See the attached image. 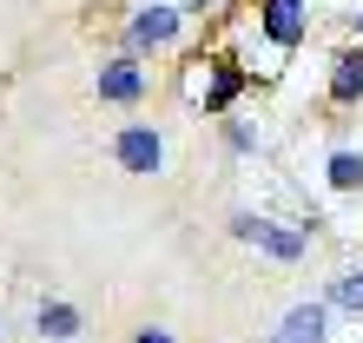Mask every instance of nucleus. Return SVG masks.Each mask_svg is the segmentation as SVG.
I'll return each instance as SVG.
<instances>
[{
    "mask_svg": "<svg viewBox=\"0 0 363 343\" xmlns=\"http://www.w3.org/2000/svg\"><path fill=\"white\" fill-rule=\"evenodd\" d=\"M245 67L231 53H191L185 60V73H179V93H185V106H199V113H218V119H231V106H238V93H245Z\"/></svg>",
    "mask_w": 363,
    "mask_h": 343,
    "instance_id": "obj_1",
    "label": "nucleus"
},
{
    "mask_svg": "<svg viewBox=\"0 0 363 343\" xmlns=\"http://www.w3.org/2000/svg\"><path fill=\"white\" fill-rule=\"evenodd\" d=\"M133 343H179V337H172V330H159V324H145V330H139Z\"/></svg>",
    "mask_w": 363,
    "mask_h": 343,
    "instance_id": "obj_13",
    "label": "nucleus"
},
{
    "mask_svg": "<svg viewBox=\"0 0 363 343\" xmlns=\"http://www.w3.org/2000/svg\"><path fill=\"white\" fill-rule=\"evenodd\" d=\"M324 304H330V310H350V317H363V264H350V271H337V277H330Z\"/></svg>",
    "mask_w": 363,
    "mask_h": 343,
    "instance_id": "obj_10",
    "label": "nucleus"
},
{
    "mask_svg": "<svg viewBox=\"0 0 363 343\" xmlns=\"http://www.w3.org/2000/svg\"><path fill=\"white\" fill-rule=\"evenodd\" d=\"M113 159L125 172H159L165 165V139L152 133V125H125V133L113 139Z\"/></svg>",
    "mask_w": 363,
    "mask_h": 343,
    "instance_id": "obj_6",
    "label": "nucleus"
},
{
    "mask_svg": "<svg viewBox=\"0 0 363 343\" xmlns=\"http://www.w3.org/2000/svg\"><path fill=\"white\" fill-rule=\"evenodd\" d=\"M185 27V7H139L125 20V60H145V53H165Z\"/></svg>",
    "mask_w": 363,
    "mask_h": 343,
    "instance_id": "obj_4",
    "label": "nucleus"
},
{
    "mask_svg": "<svg viewBox=\"0 0 363 343\" xmlns=\"http://www.w3.org/2000/svg\"><path fill=\"white\" fill-rule=\"evenodd\" d=\"M231 238L238 244H251V251H264L271 264H304L311 257V238L297 225H277V218H264V211H231Z\"/></svg>",
    "mask_w": 363,
    "mask_h": 343,
    "instance_id": "obj_2",
    "label": "nucleus"
},
{
    "mask_svg": "<svg viewBox=\"0 0 363 343\" xmlns=\"http://www.w3.org/2000/svg\"><path fill=\"white\" fill-rule=\"evenodd\" d=\"M324 179H330V191H363V152L357 145H337L330 165H324Z\"/></svg>",
    "mask_w": 363,
    "mask_h": 343,
    "instance_id": "obj_11",
    "label": "nucleus"
},
{
    "mask_svg": "<svg viewBox=\"0 0 363 343\" xmlns=\"http://www.w3.org/2000/svg\"><path fill=\"white\" fill-rule=\"evenodd\" d=\"M99 99H113V106H133V99H145V67L139 60H106L99 67Z\"/></svg>",
    "mask_w": 363,
    "mask_h": 343,
    "instance_id": "obj_7",
    "label": "nucleus"
},
{
    "mask_svg": "<svg viewBox=\"0 0 363 343\" xmlns=\"http://www.w3.org/2000/svg\"><path fill=\"white\" fill-rule=\"evenodd\" d=\"M225 145H231V152H238V159H251V152H258V125H245V119H225Z\"/></svg>",
    "mask_w": 363,
    "mask_h": 343,
    "instance_id": "obj_12",
    "label": "nucleus"
},
{
    "mask_svg": "<svg viewBox=\"0 0 363 343\" xmlns=\"http://www.w3.org/2000/svg\"><path fill=\"white\" fill-rule=\"evenodd\" d=\"M33 330L53 337V343H73L79 330H86V317H79V304H67V297H47V304L33 310Z\"/></svg>",
    "mask_w": 363,
    "mask_h": 343,
    "instance_id": "obj_8",
    "label": "nucleus"
},
{
    "mask_svg": "<svg viewBox=\"0 0 363 343\" xmlns=\"http://www.w3.org/2000/svg\"><path fill=\"white\" fill-rule=\"evenodd\" d=\"M330 99L337 106H357L363 99V47H344L330 60Z\"/></svg>",
    "mask_w": 363,
    "mask_h": 343,
    "instance_id": "obj_9",
    "label": "nucleus"
},
{
    "mask_svg": "<svg viewBox=\"0 0 363 343\" xmlns=\"http://www.w3.org/2000/svg\"><path fill=\"white\" fill-rule=\"evenodd\" d=\"M357 40H363V7H357Z\"/></svg>",
    "mask_w": 363,
    "mask_h": 343,
    "instance_id": "obj_14",
    "label": "nucleus"
},
{
    "mask_svg": "<svg viewBox=\"0 0 363 343\" xmlns=\"http://www.w3.org/2000/svg\"><path fill=\"white\" fill-rule=\"evenodd\" d=\"M205 7H225V0H205Z\"/></svg>",
    "mask_w": 363,
    "mask_h": 343,
    "instance_id": "obj_15",
    "label": "nucleus"
},
{
    "mask_svg": "<svg viewBox=\"0 0 363 343\" xmlns=\"http://www.w3.org/2000/svg\"><path fill=\"white\" fill-rule=\"evenodd\" d=\"M304 33H311V0H258V40L271 53L304 47Z\"/></svg>",
    "mask_w": 363,
    "mask_h": 343,
    "instance_id": "obj_3",
    "label": "nucleus"
},
{
    "mask_svg": "<svg viewBox=\"0 0 363 343\" xmlns=\"http://www.w3.org/2000/svg\"><path fill=\"white\" fill-rule=\"evenodd\" d=\"M324 337H330V304L324 297H297L264 343H324Z\"/></svg>",
    "mask_w": 363,
    "mask_h": 343,
    "instance_id": "obj_5",
    "label": "nucleus"
}]
</instances>
